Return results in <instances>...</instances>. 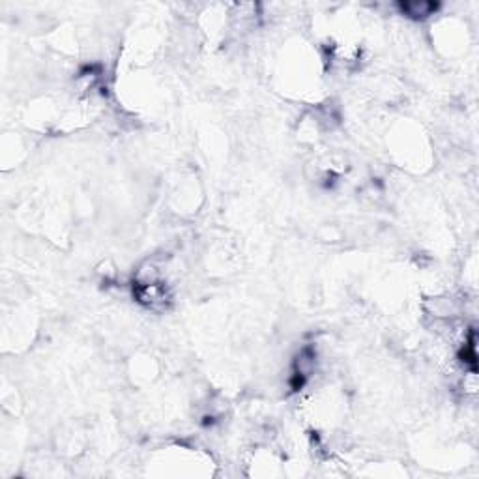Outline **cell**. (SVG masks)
<instances>
[{
  "label": "cell",
  "mask_w": 479,
  "mask_h": 479,
  "mask_svg": "<svg viewBox=\"0 0 479 479\" xmlns=\"http://www.w3.org/2000/svg\"><path fill=\"white\" fill-rule=\"evenodd\" d=\"M397 8L401 10V14L410 17V19H427L431 15L436 14V10L440 8V4L436 2H425V0H412V2H399Z\"/></svg>",
  "instance_id": "6da1fadb"
}]
</instances>
